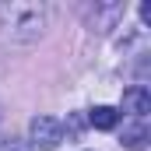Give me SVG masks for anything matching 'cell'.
Masks as SVG:
<instances>
[{
    "label": "cell",
    "instance_id": "6da1fadb",
    "mask_svg": "<svg viewBox=\"0 0 151 151\" xmlns=\"http://www.w3.org/2000/svg\"><path fill=\"white\" fill-rule=\"evenodd\" d=\"M46 28V4L35 0H11V4H0V35L7 42H35Z\"/></svg>",
    "mask_w": 151,
    "mask_h": 151
},
{
    "label": "cell",
    "instance_id": "7a4b0ae2",
    "mask_svg": "<svg viewBox=\"0 0 151 151\" xmlns=\"http://www.w3.org/2000/svg\"><path fill=\"white\" fill-rule=\"evenodd\" d=\"M28 130H32V144L42 148V151H53L60 141H63V123L53 119V116H35Z\"/></svg>",
    "mask_w": 151,
    "mask_h": 151
},
{
    "label": "cell",
    "instance_id": "3957f363",
    "mask_svg": "<svg viewBox=\"0 0 151 151\" xmlns=\"http://www.w3.org/2000/svg\"><path fill=\"white\" fill-rule=\"evenodd\" d=\"M123 113H130L134 119H144L151 113V91L144 84H134V88L123 91Z\"/></svg>",
    "mask_w": 151,
    "mask_h": 151
},
{
    "label": "cell",
    "instance_id": "277c9868",
    "mask_svg": "<svg viewBox=\"0 0 151 151\" xmlns=\"http://www.w3.org/2000/svg\"><path fill=\"white\" fill-rule=\"evenodd\" d=\"M88 119H91L95 130H113L116 123H119V113H116L113 106H95V109L88 113Z\"/></svg>",
    "mask_w": 151,
    "mask_h": 151
}]
</instances>
